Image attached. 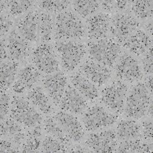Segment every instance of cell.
I'll list each match as a JSON object with an SVG mask.
<instances>
[{"instance_id": "6da1fadb", "label": "cell", "mask_w": 153, "mask_h": 153, "mask_svg": "<svg viewBox=\"0 0 153 153\" xmlns=\"http://www.w3.org/2000/svg\"><path fill=\"white\" fill-rule=\"evenodd\" d=\"M86 35V28L74 12L65 10L57 14L55 21L54 38L56 41H81Z\"/></svg>"}, {"instance_id": "7a4b0ae2", "label": "cell", "mask_w": 153, "mask_h": 153, "mask_svg": "<svg viewBox=\"0 0 153 153\" xmlns=\"http://www.w3.org/2000/svg\"><path fill=\"white\" fill-rule=\"evenodd\" d=\"M53 47L59 64L68 72L79 68L87 53L86 46L79 41H56Z\"/></svg>"}, {"instance_id": "3957f363", "label": "cell", "mask_w": 153, "mask_h": 153, "mask_svg": "<svg viewBox=\"0 0 153 153\" xmlns=\"http://www.w3.org/2000/svg\"><path fill=\"white\" fill-rule=\"evenodd\" d=\"M152 100V93L144 83L137 82L127 95L123 112L127 118L136 120L146 115L148 108Z\"/></svg>"}, {"instance_id": "277c9868", "label": "cell", "mask_w": 153, "mask_h": 153, "mask_svg": "<svg viewBox=\"0 0 153 153\" xmlns=\"http://www.w3.org/2000/svg\"><path fill=\"white\" fill-rule=\"evenodd\" d=\"M9 117L28 129L42 125L43 122L42 114L27 98L19 95L11 99Z\"/></svg>"}, {"instance_id": "5b68a950", "label": "cell", "mask_w": 153, "mask_h": 153, "mask_svg": "<svg viewBox=\"0 0 153 153\" xmlns=\"http://www.w3.org/2000/svg\"><path fill=\"white\" fill-rule=\"evenodd\" d=\"M89 58L111 68L115 65L122 52L121 45L111 39L105 38L88 44Z\"/></svg>"}, {"instance_id": "8992f818", "label": "cell", "mask_w": 153, "mask_h": 153, "mask_svg": "<svg viewBox=\"0 0 153 153\" xmlns=\"http://www.w3.org/2000/svg\"><path fill=\"white\" fill-rule=\"evenodd\" d=\"M128 90L129 86L126 83L118 79L113 80L101 91L100 101L102 105L118 115L121 114Z\"/></svg>"}, {"instance_id": "52a82bcc", "label": "cell", "mask_w": 153, "mask_h": 153, "mask_svg": "<svg viewBox=\"0 0 153 153\" xmlns=\"http://www.w3.org/2000/svg\"><path fill=\"white\" fill-rule=\"evenodd\" d=\"M118 119V114L109 111L103 105H95L83 113L82 124L88 132L104 130L115 124Z\"/></svg>"}, {"instance_id": "ba28073f", "label": "cell", "mask_w": 153, "mask_h": 153, "mask_svg": "<svg viewBox=\"0 0 153 153\" xmlns=\"http://www.w3.org/2000/svg\"><path fill=\"white\" fill-rule=\"evenodd\" d=\"M140 28V24L130 12H117L111 17L109 33L111 39L121 45Z\"/></svg>"}, {"instance_id": "9c48e42d", "label": "cell", "mask_w": 153, "mask_h": 153, "mask_svg": "<svg viewBox=\"0 0 153 153\" xmlns=\"http://www.w3.org/2000/svg\"><path fill=\"white\" fill-rule=\"evenodd\" d=\"M33 65L42 74L47 75L59 71V61L54 47L50 43H42L33 50Z\"/></svg>"}, {"instance_id": "30bf717a", "label": "cell", "mask_w": 153, "mask_h": 153, "mask_svg": "<svg viewBox=\"0 0 153 153\" xmlns=\"http://www.w3.org/2000/svg\"><path fill=\"white\" fill-rule=\"evenodd\" d=\"M117 78L125 83H136L143 77V72L138 61L132 55L122 53L114 65Z\"/></svg>"}, {"instance_id": "8fae6325", "label": "cell", "mask_w": 153, "mask_h": 153, "mask_svg": "<svg viewBox=\"0 0 153 153\" xmlns=\"http://www.w3.org/2000/svg\"><path fill=\"white\" fill-rule=\"evenodd\" d=\"M118 140L115 131L104 129L89 134L85 146L94 152H115Z\"/></svg>"}, {"instance_id": "7c38bea8", "label": "cell", "mask_w": 153, "mask_h": 153, "mask_svg": "<svg viewBox=\"0 0 153 153\" xmlns=\"http://www.w3.org/2000/svg\"><path fill=\"white\" fill-rule=\"evenodd\" d=\"M42 88L52 103L58 106L68 84V77L65 72L58 71L45 75L41 79Z\"/></svg>"}, {"instance_id": "4fadbf2b", "label": "cell", "mask_w": 153, "mask_h": 153, "mask_svg": "<svg viewBox=\"0 0 153 153\" xmlns=\"http://www.w3.org/2000/svg\"><path fill=\"white\" fill-rule=\"evenodd\" d=\"M6 46L9 59L19 63L31 57L33 49L30 42L22 37L16 30H11L8 34Z\"/></svg>"}, {"instance_id": "5bb4252c", "label": "cell", "mask_w": 153, "mask_h": 153, "mask_svg": "<svg viewBox=\"0 0 153 153\" xmlns=\"http://www.w3.org/2000/svg\"><path fill=\"white\" fill-rule=\"evenodd\" d=\"M78 71L97 87L106 85L112 77V71L110 68L101 65L90 58L82 62Z\"/></svg>"}, {"instance_id": "9a60e30c", "label": "cell", "mask_w": 153, "mask_h": 153, "mask_svg": "<svg viewBox=\"0 0 153 153\" xmlns=\"http://www.w3.org/2000/svg\"><path fill=\"white\" fill-rule=\"evenodd\" d=\"M53 118L71 142H79L83 138L85 128L82 123L74 114L60 110L53 114Z\"/></svg>"}, {"instance_id": "2e32d148", "label": "cell", "mask_w": 153, "mask_h": 153, "mask_svg": "<svg viewBox=\"0 0 153 153\" xmlns=\"http://www.w3.org/2000/svg\"><path fill=\"white\" fill-rule=\"evenodd\" d=\"M42 79V73L33 64H28L20 69L11 86L12 91L21 95L35 86Z\"/></svg>"}, {"instance_id": "e0dca14e", "label": "cell", "mask_w": 153, "mask_h": 153, "mask_svg": "<svg viewBox=\"0 0 153 153\" xmlns=\"http://www.w3.org/2000/svg\"><path fill=\"white\" fill-rule=\"evenodd\" d=\"M111 16L107 12H97L87 18L86 30L90 41L105 39L110 32Z\"/></svg>"}, {"instance_id": "ac0fdd59", "label": "cell", "mask_w": 153, "mask_h": 153, "mask_svg": "<svg viewBox=\"0 0 153 153\" xmlns=\"http://www.w3.org/2000/svg\"><path fill=\"white\" fill-rule=\"evenodd\" d=\"M58 106L61 110L74 115H80L87 110L88 104L86 99L71 84L68 83Z\"/></svg>"}, {"instance_id": "d6986e66", "label": "cell", "mask_w": 153, "mask_h": 153, "mask_svg": "<svg viewBox=\"0 0 153 153\" xmlns=\"http://www.w3.org/2000/svg\"><path fill=\"white\" fill-rule=\"evenodd\" d=\"M39 12L37 10H30L23 14L17 21L16 31L30 43L37 42L38 37V23Z\"/></svg>"}, {"instance_id": "ffe728a7", "label": "cell", "mask_w": 153, "mask_h": 153, "mask_svg": "<svg viewBox=\"0 0 153 153\" xmlns=\"http://www.w3.org/2000/svg\"><path fill=\"white\" fill-rule=\"evenodd\" d=\"M27 130L10 117L0 124V137L6 139L17 148H21L27 137Z\"/></svg>"}, {"instance_id": "44dd1931", "label": "cell", "mask_w": 153, "mask_h": 153, "mask_svg": "<svg viewBox=\"0 0 153 153\" xmlns=\"http://www.w3.org/2000/svg\"><path fill=\"white\" fill-rule=\"evenodd\" d=\"M121 45L133 55L140 56L152 46V39L146 31L140 28L127 38Z\"/></svg>"}, {"instance_id": "7402d4cb", "label": "cell", "mask_w": 153, "mask_h": 153, "mask_svg": "<svg viewBox=\"0 0 153 153\" xmlns=\"http://www.w3.org/2000/svg\"><path fill=\"white\" fill-rule=\"evenodd\" d=\"M26 98L41 114L48 116L53 113V104L40 86H36L27 91Z\"/></svg>"}, {"instance_id": "603a6c76", "label": "cell", "mask_w": 153, "mask_h": 153, "mask_svg": "<svg viewBox=\"0 0 153 153\" xmlns=\"http://www.w3.org/2000/svg\"><path fill=\"white\" fill-rule=\"evenodd\" d=\"M71 84L89 102H94L99 97L98 87L79 71L69 76Z\"/></svg>"}, {"instance_id": "cb8c5ba5", "label": "cell", "mask_w": 153, "mask_h": 153, "mask_svg": "<svg viewBox=\"0 0 153 153\" xmlns=\"http://www.w3.org/2000/svg\"><path fill=\"white\" fill-rule=\"evenodd\" d=\"M115 133L120 142L142 138L141 127L133 120H122L119 121Z\"/></svg>"}, {"instance_id": "d4e9b609", "label": "cell", "mask_w": 153, "mask_h": 153, "mask_svg": "<svg viewBox=\"0 0 153 153\" xmlns=\"http://www.w3.org/2000/svg\"><path fill=\"white\" fill-rule=\"evenodd\" d=\"M19 68V63L10 59L0 64V90H9L16 79Z\"/></svg>"}, {"instance_id": "484cf974", "label": "cell", "mask_w": 153, "mask_h": 153, "mask_svg": "<svg viewBox=\"0 0 153 153\" xmlns=\"http://www.w3.org/2000/svg\"><path fill=\"white\" fill-rule=\"evenodd\" d=\"M55 21L52 14L42 12L39 14L38 37L42 43H50L54 36Z\"/></svg>"}, {"instance_id": "4316f807", "label": "cell", "mask_w": 153, "mask_h": 153, "mask_svg": "<svg viewBox=\"0 0 153 153\" xmlns=\"http://www.w3.org/2000/svg\"><path fill=\"white\" fill-rule=\"evenodd\" d=\"M42 124L28 129L25 142L20 148L21 152H39L42 135Z\"/></svg>"}, {"instance_id": "83f0119b", "label": "cell", "mask_w": 153, "mask_h": 153, "mask_svg": "<svg viewBox=\"0 0 153 153\" xmlns=\"http://www.w3.org/2000/svg\"><path fill=\"white\" fill-rule=\"evenodd\" d=\"M42 128L47 135L59 140L60 142L69 147V148L71 146V140L62 131L53 117H47L43 120Z\"/></svg>"}, {"instance_id": "f1b7e54d", "label": "cell", "mask_w": 153, "mask_h": 153, "mask_svg": "<svg viewBox=\"0 0 153 153\" xmlns=\"http://www.w3.org/2000/svg\"><path fill=\"white\" fill-rule=\"evenodd\" d=\"M152 142L139 138L118 143L115 152H152Z\"/></svg>"}, {"instance_id": "f546056e", "label": "cell", "mask_w": 153, "mask_h": 153, "mask_svg": "<svg viewBox=\"0 0 153 153\" xmlns=\"http://www.w3.org/2000/svg\"><path fill=\"white\" fill-rule=\"evenodd\" d=\"M131 14L140 20H147L152 17V0H131Z\"/></svg>"}, {"instance_id": "4dcf8cb0", "label": "cell", "mask_w": 153, "mask_h": 153, "mask_svg": "<svg viewBox=\"0 0 153 153\" xmlns=\"http://www.w3.org/2000/svg\"><path fill=\"white\" fill-rule=\"evenodd\" d=\"M74 12L83 19L96 13L99 9L97 0H71Z\"/></svg>"}, {"instance_id": "1f68e13d", "label": "cell", "mask_w": 153, "mask_h": 153, "mask_svg": "<svg viewBox=\"0 0 153 153\" xmlns=\"http://www.w3.org/2000/svg\"><path fill=\"white\" fill-rule=\"evenodd\" d=\"M10 16H23L33 7L34 0H4Z\"/></svg>"}, {"instance_id": "d6a6232c", "label": "cell", "mask_w": 153, "mask_h": 153, "mask_svg": "<svg viewBox=\"0 0 153 153\" xmlns=\"http://www.w3.org/2000/svg\"><path fill=\"white\" fill-rule=\"evenodd\" d=\"M39 7L50 14H58L68 9L71 0H37Z\"/></svg>"}, {"instance_id": "836d02e7", "label": "cell", "mask_w": 153, "mask_h": 153, "mask_svg": "<svg viewBox=\"0 0 153 153\" xmlns=\"http://www.w3.org/2000/svg\"><path fill=\"white\" fill-rule=\"evenodd\" d=\"M69 148L59 140L48 135L42 140L39 152H68Z\"/></svg>"}, {"instance_id": "e575fe53", "label": "cell", "mask_w": 153, "mask_h": 153, "mask_svg": "<svg viewBox=\"0 0 153 153\" xmlns=\"http://www.w3.org/2000/svg\"><path fill=\"white\" fill-rule=\"evenodd\" d=\"M11 98L6 91L0 90V124L9 114Z\"/></svg>"}, {"instance_id": "d590c367", "label": "cell", "mask_w": 153, "mask_h": 153, "mask_svg": "<svg viewBox=\"0 0 153 153\" xmlns=\"http://www.w3.org/2000/svg\"><path fill=\"white\" fill-rule=\"evenodd\" d=\"M142 58V68L146 75L152 74V46H151Z\"/></svg>"}, {"instance_id": "8d00e7d4", "label": "cell", "mask_w": 153, "mask_h": 153, "mask_svg": "<svg viewBox=\"0 0 153 153\" xmlns=\"http://www.w3.org/2000/svg\"><path fill=\"white\" fill-rule=\"evenodd\" d=\"M13 25L14 22L10 16L0 14V38L9 34Z\"/></svg>"}, {"instance_id": "74e56055", "label": "cell", "mask_w": 153, "mask_h": 153, "mask_svg": "<svg viewBox=\"0 0 153 153\" xmlns=\"http://www.w3.org/2000/svg\"><path fill=\"white\" fill-rule=\"evenodd\" d=\"M140 127L142 139L145 141L152 142V119L143 121Z\"/></svg>"}, {"instance_id": "f35d334b", "label": "cell", "mask_w": 153, "mask_h": 153, "mask_svg": "<svg viewBox=\"0 0 153 153\" xmlns=\"http://www.w3.org/2000/svg\"><path fill=\"white\" fill-rule=\"evenodd\" d=\"M20 148L12 144L9 140L0 137V152H19Z\"/></svg>"}, {"instance_id": "ab89813d", "label": "cell", "mask_w": 153, "mask_h": 153, "mask_svg": "<svg viewBox=\"0 0 153 153\" xmlns=\"http://www.w3.org/2000/svg\"><path fill=\"white\" fill-rule=\"evenodd\" d=\"M113 9L117 12H124L130 5L131 0H113Z\"/></svg>"}, {"instance_id": "60d3db41", "label": "cell", "mask_w": 153, "mask_h": 153, "mask_svg": "<svg viewBox=\"0 0 153 153\" xmlns=\"http://www.w3.org/2000/svg\"><path fill=\"white\" fill-rule=\"evenodd\" d=\"M9 59L6 46V40L3 37L0 38V64Z\"/></svg>"}, {"instance_id": "b9f144b4", "label": "cell", "mask_w": 153, "mask_h": 153, "mask_svg": "<svg viewBox=\"0 0 153 153\" xmlns=\"http://www.w3.org/2000/svg\"><path fill=\"white\" fill-rule=\"evenodd\" d=\"M99 8L100 7L104 12H111L113 9V0H97Z\"/></svg>"}, {"instance_id": "7bdbcfd3", "label": "cell", "mask_w": 153, "mask_h": 153, "mask_svg": "<svg viewBox=\"0 0 153 153\" xmlns=\"http://www.w3.org/2000/svg\"><path fill=\"white\" fill-rule=\"evenodd\" d=\"M68 152H92L90 149H89L85 146H83L80 145L71 146L69 148Z\"/></svg>"}, {"instance_id": "ee69618b", "label": "cell", "mask_w": 153, "mask_h": 153, "mask_svg": "<svg viewBox=\"0 0 153 153\" xmlns=\"http://www.w3.org/2000/svg\"><path fill=\"white\" fill-rule=\"evenodd\" d=\"M144 83L150 92L152 93V74L148 75V76H146Z\"/></svg>"}, {"instance_id": "f6af8a7d", "label": "cell", "mask_w": 153, "mask_h": 153, "mask_svg": "<svg viewBox=\"0 0 153 153\" xmlns=\"http://www.w3.org/2000/svg\"><path fill=\"white\" fill-rule=\"evenodd\" d=\"M145 28L147 34L152 38V19H151L149 20L145 23Z\"/></svg>"}, {"instance_id": "bcb514c9", "label": "cell", "mask_w": 153, "mask_h": 153, "mask_svg": "<svg viewBox=\"0 0 153 153\" xmlns=\"http://www.w3.org/2000/svg\"><path fill=\"white\" fill-rule=\"evenodd\" d=\"M146 115H148V117H149L151 118L152 119V100L151 102V103L148 108Z\"/></svg>"}, {"instance_id": "7dc6e473", "label": "cell", "mask_w": 153, "mask_h": 153, "mask_svg": "<svg viewBox=\"0 0 153 153\" xmlns=\"http://www.w3.org/2000/svg\"><path fill=\"white\" fill-rule=\"evenodd\" d=\"M6 10L4 0H0V14Z\"/></svg>"}]
</instances>
